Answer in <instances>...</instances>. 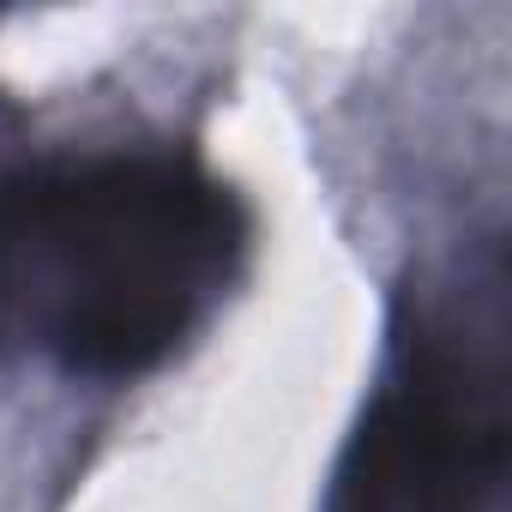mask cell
I'll list each match as a JSON object with an SVG mask.
<instances>
[{
    "instance_id": "6da1fadb",
    "label": "cell",
    "mask_w": 512,
    "mask_h": 512,
    "mask_svg": "<svg viewBox=\"0 0 512 512\" xmlns=\"http://www.w3.org/2000/svg\"><path fill=\"white\" fill-rule=\"evenodd\" d=\"M247 253L235 193L175 151L0 169V350L67 380H139L217 308Z\"/></svg>"
}]
</instances>
